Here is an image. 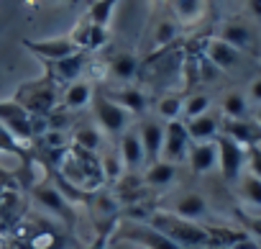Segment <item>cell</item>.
<instances>
[{
  "label": "cell",
  "mask_w": 261,
  "mask_h": 249,
  "mask_svg": "<svg viewBox=\"0 0 261 249\" xmlns=\"http://www.w3.org/2000/svg\"><path fill=\"white\" fill-rule=\"evenodd\" d=\"M146 223H151L156 231H162L164 236H169L182 249H205L207 246L205 223L187 221V218H182V216H177L172 211H154Z\"/></svg>",
  "instance_id": "obj_1"
},
{
  "label": "cell",
  "mask_w": 261,
  "mask_h": 249,
  "mask_svg": "<svg viewBox=\"0 0 261 249\" xmlns=\"http://www.w3.org/2000/svg\"><path fill=\"white\" fill-rule=\"evenodd\" d=\"M13 100H16L21 108H26L31 116H49V113L57 108V103H59V87L44 75V77H39V80L23 82V85L16 90Z\"/></svg>",
  "instance_id": "obj_2"
},
{
  "label": "cell",
  "mask_w": 261,
  "mask_h": 249,
  "mask_svg": "<svg viewBox=\"0 0 261 249\" xmlns=\"http://www.w3.org/2000/svg\"><path fill=\"white\" fill-rule=\"evenodd\" d=\"M90 105H92V113H95V121H97V129L105 137L118 139L120 134H125L130 129V118L134 116L128 110H123L118 103H113L105 93H95Z\"/></svg>",
  "instance_id": "obj_3"
},
{
  "label": "cell",
  "mask_w": 261,
  "mask_h": 249,
  "mask_svg": "<svg viewBox=\"0 0 261 249\" xmlns=\"http://www.w3.org/2000/svg\"><path fill=\"white\" fill-rule=\"evenodd\" d=\"M115 239H123L144 249H182L179 244H174L169 236H164L146 221H120L115 229Z\"/></svg>",
  "instance_id": "obj_4"
},
{
  "label": "cell",
  "mask_w": 261,
  "mask_h": 249,
  "mask_svg": "<svg viewBox=\"0 0 261 249\" xmlns=\"http://www.w3.org/2000/svg\"><path fill=\"white\" fill-rule=\"evenodd\" d=\"M215 147H218V167L223 172V180L233 185L246 170V147H241L225 134L215 137Z\"/></svg>",
  "instance_id": "obj_5"
},
{
  "label": "cell",
  "mask_w": 261,
  "mask_h": 249,
  "mask_svg": "<svg viewBox=\"0 0 261 249\" xmlns=\"http://www.w3.org/2000/svg\"><path fill=\"white\" fill-rule=\"evenodd\" d=\"M0 126L8 129L16 139L34 144V131H31V113L21 108L13 98L0 100Z\"/></svg>",
  "instance_id": "obj_6"
},
{
  "label": "cell",
  "mask_w": 261,
  "mask_h": 249,
  "mask_svg": "<svg viewBox=\"0 0 261 249\" xmlns=\"http://www.w3.org/2000/svg\"><path fill=\"white\" fill-rule=\"evenodd\" d=\"M190 134H187V126L185 121L177 118V121H164V147H162V160L164 162H182L187 160V152H190Z\"/></svg>",
  "instance_id": "obj_7"
},
{
  "label": "cell",
  "mask_w": 261,
  "mask_h": 249,
  "mask_svg": "<svg viewBox=\"0 0 261 249\" xmlns=\"http://www.w3.org/2000/svg\"><path fill=\"white\" fill-rule=\"evenodd\" d=\"M87 67V52H77L72 57H64L59 62H44L46 77L57 85V87H67L69 82L80 80V75Z\"/></svg>",
  "instance_id": "obj_8"
},
{
  "label": "cell",
  "mask_w": 261,
  "mask_h": 249,
  "mask_svg": "<svg viewBox=\"0 0 261 249\" xmlns=\"http://www.w3.org/2000/svg\"><path fill=\"white\" fill-rule=\"evenodd\" d=\"M23 47H26L31 54H36L41 62H59V59L72 57V54H77V52H80L69 36L44 39V41H31V39H23Z\"/></svg>",
  "instance_id": "obj_9"
},
{
  "label": "cell",
  "mask_w": 261,
  "mask_h": 249,
  "mask_svg": "<svg viewBox=\"0 0 261 249\" xmlns=\"http://www.w3.org/2000/svg\"><path fill=\"white\" fill-rule=\"evenodd\" d=\"M34 198L46 208V211H51L54 216H59L62 221H72L74 218V211H72V203H67L64 200V195L54 188V183L51 180H41V183H36L34 185Z\"/></svg>",
  "instance_id": "obj_10"
},
{
  "label": "cell",
  "mask_w": 261,
  "mask_h": 249,
  "mask_svg": "<svg viewBox=\"0 0 261 249\" xmlns=\"http://www.w3.org/2000/svg\"><path fill=\"white\" fill-rule=\"evenodd\" d=\"M136 131H139V139H141V147H144L146 165L159 162L162 160V147H164V121L146 118V121H141V126Z\"/></svg>",
  "instance_id": "obj_11"
},
{
  "label": "cell",
  "mask_w": 261,
  "mask_h": 249,
  "mask_svg": "<svg viewBox=\"0 0 261 249\" xmlns=\"http://www.w3.org/2000/svg\"><path fill=\"white\" fill-rule=\"evenodd\" d=\"M118 154L123 160V167L128 172H139L141 167H146V157H144V147H141V139H139V131L136 129H128L125 134L118 137Z\"/></svg>",
  "instance_id": "obj_12"
},
{
  "label": "cell",
  "mask_w": 261,
  "mask_h": 249,
  "mask_svg": "<svg viewBox=\"0 0 261 249\" xmlns=\"http://www.w3.org/2000/svg\"><path fill=\"white\" fill-rule=\"evenodd\" d=\"M220 134L230 137L233 142H238L241 147H256L261 144V129L256 126V121L253 118H241V121H220Z\"/></svg>",
  "instance_id": "obj_13"
},
{
  "label": "cell",
  "mask_w": 261,
  "mask_h": 249,
  "mask_svg": "<svg viewBox=\"0 0 261 249\" xmlns=\"http://www.w3.org/2000/svg\"><path fill=\"white\" fill-rule=\"evenodd\" d=\"M205 59H207L215 70L228 72V70L238 67V62H241V52H238V49H233L230 44H225L223 39L213 36V39H207V41H205Z\"/></svg>",
  "instance_id": "obj_14"
},
{
  "label": "cell",
  "mask_w": 261,
  "mask_h": 249,
  "mask_svg": "<svg viewBox=\"0 0 261 249\" xmlns=\"http://www.w3.org/2000/svg\"><path fill=\"white\" fill-rule=\"evenodd\" d=\"M69 39L74 41V47L80 49V52H92V49H100L102 44H105V39H108V29H102V26H95L87 16L74 26V31L69 34Z\"/></svg>",
  "instance_id": "obj_15"
},
{
  "label": "cell",
  "mask_w": 261,
  "mask_h": 249,
  "mask_svg": "<svg viewBox=\"0 0 261 249\" xmlns=\"http://www.w3.org/2000/svg\"><path fill=\"white\" fill-rule=\"evenodd\" d=\"M218 39H223L225 44H230V47L238 49L241 54H243V52H251V49H253V41H256L253 29H251L246 21H241V18H230V21H225L223 29H220V36H218Z\"/></svg>",
  "instance_id": "obj_16"
},
{
  "label": "cell",
  "mask_w": 261,
  "mask_h": 249,
  "mask_svg": "<svg viewBox=\"0 0 261 249\" xmlns=\"http://www.w3.org/2000/svg\"><path fill=\"white\" fill-rule=\"evenodd\" d=\"M187 162L195 175H207L210 170L218 167V147L213 142H192L187 152Z\"/></svg>",
  "instance_id": "obj_17"
},
{
  "label": "cell",
  "mask_w": 261,
  "mask_h": 249,
  "mask_svg": "<svg viewBox=\"0 0 261 249\" xmlns=\"http://www.w3.org/2000/svg\"><path fill=\"white\" fill-rule=\"evenodd\" d=\"M113 103H118L123 110H128L130 116H141V113H146V108H149V98H146V93L141 90V87H134V85H123V87H118V90H110V93H105Z\"/></svg>",
  "instance_id": "obj_18"
},
{
  "label": "cell",
  "mask_w": 261,
  "mask_h": 249,
  "mask_svg": "<svg viewBox=\"0 0 261 249\" xmlns=\"http://www.w3.org/2000/svg\"><path fill=\"white\" fill-rule=\"evenodd\" d=\"M92 95H95V87L92 82L87 80H74L64 87V95H62V110H82L92 103Z\"/></svg>",
  "instance_id": "obj_19"
},
{
  "label": "cell",
  "mask_w": 261,
  "mask_h": 249,
  "mask_svg": "<svg viewBox=\"0 0 261 249\" xmlns=\"http://www.w3.org/2000/svg\"><path fill=\"white\" fill-rule=\"evenodd\" d=\"M185 126H187L190 142H213L220 134V118L207 110V113H202L197 118L185 121Z\"/></svg>",
  "instance_id": "obj_20"
},
{
  "label": "cell",
  "mask_w": 261,
  "mask_h": 249,
  "mask_svg": "<svg viewBox=\"0 0 261 249\" xmlns=\"http://www.w3.org/2000/svg\"><path fill=\"white\" fill-rule=\"evenodd\" d=\"M105 72L113 80H118V82H130L136 77V72H139V59H136V54H130V52H118V54H113L108 59Z\"/></svg>",
  "instance_id": "obj_21"
},
{
  "label": "cell",
  "mask_w": 261,
  "mask_h": 249,
  "mask_svg": "<svg viewBox=\"0 0 261 249\" xmlns=\"http://www.w3.org/2000/svg\"><path fill=\"white\" fill-rule=\"evenodd\" d=\"M177 172H179V167L172 165V162H164V160L151 162V165H146L144 185L146 188H154V190H164V188H169L177 180Z\"/></svg>",
  "instance_id": "obj_22"
},
{
  "label": "cell",
  "mask_w": 261,
  "mask_h": 249,
  "mask_svg": "<svg viewBox=\"0 0 261 249\" xmlns=\"http://www.w3.org/2000/svg\"><path fill=\"white\" fill-rule=\"evenodd\" d=\"M172 213H177L187 221H200L202 216H207V200L200 193H185L174 200Z\"/></svg>",
  "instance_id": "obj_23"
},
{
  "label": "cell",
  "mask_w": 261,
  "mask_h": 249,
  "mask_svg": "<svg viewBox=\"0 0 261 249\" xmlns=\"http://www.w3.org/2000/svg\"><path fill=\"white\" fill-rule=\"evenodd\" d=\"M220 110H223V118L241 121V118H248V116H251V103H248L246 93H241V90H228V93L223 95Z\"/></svg>",
  "instance_id": "obj_24"
},
{
  "label": "cell",
  "mask_w": 261,
  "mask_h": 249,
  "mask_svg": "<svg viewBox=\"0 0 261 249\" xmlns=\"http://www.w3.org/2000/svg\"><path fill=\"white\" fill-rule=\"evenodd\" d=\"M236 188H238V195L246 206L261 211V177L251 175L248 170L241 172V177L236 180Z\"/></svg>",
  "instance_id": "obj_25"
},
{
  "label": "cell",
  "mask_w": 261,
  "mask_h": 249,
  "mask_svg": "<svg viewBox=\"0 0 261 249\" xmlns=\"http://www.w3.org/2000/svg\"><path fill=\"white\" fill-rule=\"evenodd\" d=\"M31 147H34V144H26V142L16 139L8 129L0 126V152H3V154L18 157L23 165H31V162H34V160H31Z\"/></svg>",
  "instance_id": "obj_26"
},
{
  "label": "cell",
  "mask_w": 261,
  "mask_h": 249,
  "mask_svg": "<svg viewBox=\"0 0 261 249\" xmlns=\"http://www.w3.org/2000/svg\"><path fill=\"white\" fill-rule=\"evenodd\" d=\"M72 147H80L85 152H100L102 147V134L97 126H77L72 137Z\"/></svg>",
  "instance_id": "obj_27"
},
{
  "label": "cell",
  "mask_w": 261,
  "mask_h": 249,
  "mask_svg": "<svg viewBox=\"0 0 261 249\" xmlns=\"http://www.w3.org/2000/svg\"><path fill=\"white\" fill-rule=\"evenodd\" d=\"M172 6L182 24H195L205 13V0H172Z\"/></svg>",
  "instance_id": "obj_28"
},
{
  "label": "cell",
  "mask_w": 261,
  "mask_h": 249,
  "mask_svg": "<svg viewBox=\"0 0 261 249\" xmlns=\"http://www.w3.org/2000/svg\"><path fill=\"white\" fill-rule=\"evenodd\" d=\"M100 167H102V180H105V183H115V180H120L123 172H125L118 149H108V152L100 157Z\"/></svg>",
  "instance_id": "obj_29"
},
{
  "label": "cell",
  "mask_w": 261,
  "mask_h": 249,
  "mask_svg": "<svg viewBox=\"0 0 261 249\" xmlns=\"http://www.w3.org/2000/svg\"><path fill=\"white\" fill-rule=\"evenodd\" d=\"M213 105L210 95L207 93H195L190 98H185V105H182V121H190V118H197L202 113H207Z\"/></svg>",
  "instance_id": "obj_30"
},
{
  "label": "cell",
  "mask_w": 261,
  "mask_h": 249,
  "mask_svg": "<svg viewBox=\"0 0 261 249\" xmlns=\"http://www.w3.org/2000/svg\"><path fill=\"white\" fill-rule=\"evenodd\" d=\"M59 244H62V239H59V234L51 226H44V229L34 231L26 239V246L29 249H59Z\"/></svg>",
  "instance_id": "obj_31"
},
{
  "label": "cell",
  "mask_w": 261,
  "mask_h": 249,
  "mask_svg": "<svg viewBox=\"0 0 261 249\" xmlns=\"http://www.w3.org/2000/svg\"><path fill=\"white\" fill-rule=\"evenodd\" d=\"M182 105H185V98L179 93H169L156 103V113L164 121H177V118H182Z\"/></svg>",
  "instance_id": "obj_32"
},
{
  "label": "cell",
  "mask_w": 261,
  "mask_h": 249,
  "mask_svg": "<svg viewBox=\"0 0 261 249\" xmlns=\"http://www.w3.org/2000/svg\"><path fill=\"white\" fill-rule=\"evenodd\" d=\"M115 3H118V0H95V3L90 6V11H87V18H90L95 26H102V29H108Z\"/></svg>",
  "instance_id": "obj_33"
},
{
  "label": "cell",
  "mask_w": 261,
  "mask_h": 249,
  "mask_svg": "<svg viewBox=\"0 0 261 249\" xmlns=\"http://www.w3.org/2000/svg\"><path fill=\"white\" fill-rule=\"evenodd\" d=\"M100 223H102V226H97V234H95V239L87 244V249H108L110 239H115V229H118L120 218H105V221H100Z\"/></svg>",
  "instance_id": "obj_34"
},
{
  "label": "cell",
  "mask_w": 261,
  "mask_h": 249,
  "mask_svg": "<svg viewBox=\"0 0 261 249\" xmlns=\"http://www.w3.org/2000/svg\"><path fill=\"white\" fill-rule=\"evenodd\" d=\"M236 216H238V221H241V229L256 241V239H261V213H248V211H236Z\"/></svg>",
  "instance_id": "obj_35"
},
{
  "label": "cell",
  "mask_w": 261,
  "mask_h": 249,
  "mask_svg": "<svg viewBox=\"0 0 261 249\" xmlns=\"http://www.w3.org/2000/svg\"><path fill=\"white\" fill-rule=\"evenodd\" d=\"M246 170L256 177H261V144L246 149Z\"/></svg>",
  "instance_id": "obj_36"
},
{
  "label": "cell",
  "mask_w": 261,
  "mask_h": 249,
  "mask_svg": "<svg viewBox=\"0 0 261 249\" xmlns=\"http://www.w3.org/2000/svg\"><path fill=\"white\" fill-rule=\"evenodd\" d=\"M246 98H248V103H251V108H256V105H261V75H258V77H253V80L248 82V90H246Z\"/></svg>",
  "instance_id": "obj_37"
},
{
  "label": "cell",
  "mask_w": 261,
  "mask_h": 249,
  "mask_svg": "<svg viewBox=\"0 0 261 249\" xmlns=\"http://www.w3.org/2000/svg\"><path fill=\"white\" fill-rule=\"evenodd\" d=\"M174 36H177V26H174V24H169V21L159 24V29H156V44H167V41H172Z\"/></svg>",
  "instance_id": "obj_38"
},
{
  "label": "cell",
  "mask_w": 261,
  "mask_h": 249,
  "mask_svg": "<svg viewBox=\"0 0 261 249\" xmlns=\"http://www.w3.org/2000/svg\"><path fill=\"white\" fill-rule=\"evenodd\" d=\"M248 11H251L256 18H261V0H248Z\"/></svg>",
  "instance_id": "obj_39"
},
{
  "label": "cell",
  "mask_w": 261,
  "mask_h": 249,
  "mask_svg": "<svg viewBox=\"0 0 261 249\" xmlns=\"http://www.w3.org/2000/svg\"><path fill=\"white\" fill-rule=\"evenodd\" d=\"M251 118H253V121H256V126H258V129H261V105H256V108H253V110H251Z\"/></svg>",
  "instance_id": "obj_40"
},
{
  "label": "cell",
  "mask_w": 261,
  "mask_h": 249,
  "mask_svg": "<svg viewBox=\"0 0 261 249\" xmlns=\"http://www.w3.org/2000/svg\"><path fill=\"white\" fill-rule=\"evenodd\" d=\"M59 3H67V6H77L80 0H59Z\"/></svg>",
  "instance_id": "obj_41"
},
{
  "label": "cell",
  "mask_w": 261,
  "mask_h": 249,
  "mask_svg": "<svg viewBox=\"0 0 261 249\" xmlns=\"http://www.w3.org/2000/svg\"><path fill=\"white\" fill-rule=\"evenodd\" d=\"M258 213H261V211H258Z\"/></svg>",
  "instance_id": "obj_42"
}]
</instances>
